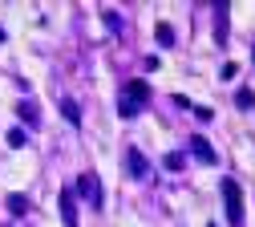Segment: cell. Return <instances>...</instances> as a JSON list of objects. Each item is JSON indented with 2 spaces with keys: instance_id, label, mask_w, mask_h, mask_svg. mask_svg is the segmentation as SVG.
Returning <instances> with one entry per match:
<instances>
[{
  "instance_id": "cell-11",
  "label": "cell",
  "mask_w": 255,
  "mask_h": 227,
  "mask_svg": "<svg viewBox=\"0 0 255 227\" xmlns=\"http://www.w3.org/2000/svg\"><path fill=\"white\" fill-rule=\"evenodd\" d=\"M24 142H28V134H24L20 126H16V130H8V146H12V150H24Z\"/></svg>"
},
{
  "instance_id": "cell-4",
  "label": "cell",
  "mask_w": 255,
  "mask_h": 227,
  "mask_svg": "<svg viewBox=\"0 0 255 227\" xmlns=\"http://www.w3.org/2000/svg\"><path fill=\"white\" fill-rule=\"evenodd\" d=\"M57 199H61V223H65V227H77V223H81V215H77V199H73V191L65 187V191L57 195Z\"/></svg>"
},
{
  "instance_id": "cell-7",
  "label": "cell",
  "mask_w": 255,
  "mask_h": 227,
  "mask_svg": "<svg viewBox=\"0 0 255 227\" xmlns=\"http://www.w3.org/2000/svg\"><path fill=\"white\" fill-rule=\"evenodd\" d=\"M215 41L227 45V4H215Z\"/></svg>"
},
{
  "instance_id": "cell-9",
  "label": "cell",
  "mask_w": 255,
  "mask_h": 227,
  "mask_svg": "<svg viewBox=\"0 0 255 227\" xmlns=\"http://www.w3.org/2000/svg\"><path fill=\"white\" fill-rule=\"evenodd\" d=\"M16 114L24 118V126H41V114H37V106H33V102H20V106H16Z\"/></svg>"
},
{
  "instance_id": "cell-14",
  "label": "cell",
  "mask_w": 255,
  "mask_h": 227,
  "mask_svg": "<svg viewBox=\"0 0 255 227\" xmlns=\"http://www.w3.org/2000/svg\"><path fill=\"white\" fill-rule=\"evenodd\" d=\"M235 106H239V110H251V106H255V93H251V89H239V93H235Z\"/></svg>"
},
{
  "instance_id": "cell-3",
  "label": "cell",
  "mask_w": 255,
  "mask_h": 227,
  "mask_svg": "<svg viewBox=\"0 0 255 227\" xmlns=\"http://www.w3.org/2000/svg\"><path fill=\"white\" fill-rule=\"evenodd\" d=\"M77 195H81V199H85L93 211L102 207V183H98V175H93V171H85V175L77 179Z\"/></svg>"
},
{
  "instance_id": "cell-16",
  "label": "cell",
  "mask_w": 255,
  "mask_h": 227,
  "mask_svg": "<svg viewBox=\"0 0 255 227\" xmlns=\"http://www.w3.org/2000/svg\"><path fill=\"white\" fill-rule=\"evenodd\" d=\"M190 110H195V114H199V122H211V118H215V114H211L207 106H190Z\"/></svg>"
},
{
  "instance_id": "cell-10",
  "label": "cell",
  "mask_w": 255,
  "mask_h": 227,
  "mask_svg": "<svg viewBox=\"0 0 255 227\" xmlns=\"http://www.w3.org/2000/svg\"><path fill=\"white\" fill-rule=\"evenodd\" d=\"M182 162H186V154H178V150H170V154L162 158V167H166V171H182Z\"/></svg>"
},
{
  "instance_id": "cell-17",
  "label": "cell",
  "mask_w": 255,
  "mask_h": 227,
  "mask_svg": "<svg viewBox=\"0 0 255 227\" xmlns=\"http://www.w3.org/2000/svg\"><path fill=\"white\" fill-rule=\"evenodd\" d=\"M207 227H215V223H207Z\"/></svg>"
},
{
  "instance_id": "cell-15",
  "label": "cell",
  "mask_w": 255,
  "mask_h": 227,
  "mask_svg": "<svg viewBox=\"0 0 255 227\" xmlns=\"http://www.w3.org/2000/svg\"><path fill=\"white\" fill-rule=\"evenodd\" d=\"M106 28H110V32H118V28H122V16H118L114 8H106Z\"/></svg>"
},
{
  "instance_id": "cell-8",
  "label": "cell",
  "mask_w": 255,
  "mask_h": 227,
  "mask_svg": "<svg viewBox=\"0 0 255 227\" xmlns=\"http://www.w3.org/2000/svg\"><path fill=\"white\" fill-rule=\"evenodd\" d=\"M61 114H65L69 126H81V106L73 102V97H61Z\"/></svg>"
},
{
  "instance_id": "cell-1",
  "label": "cell",
  "mask_w": 255,
  "mask_h": 227,
  "mask_svg": "<svg viewBox=\"0 0 255 227\" xmlns=\"http://www.w3.org/2000/svg\"><path fill=\"white\" fill-rule=\"evenodd\" d=\"M150 102V85L142 81V77H134V81H126L122 85V97H118V118H138L142 114V106Z\"/></svg>"
},
{
  "instance_id": "cell-6",
  "label": "cell",
  "mask_w": 255,
  "mask_h": 227,
  "mask_svg": "<svg viewBox=\"0 0 255 227\" xmlns=\"http://www.w3.org/2000/svg\"><path fill=\"white\" fill-rule=\"evenodd\" d=\"M190 150H195V158H199V162H215V158H219V154H215V146H211L203 134L190 138Z\"/></svg>"
},
{
  "instance_id": "cell-13",
  "label": "cell",
  "mask_w": 255,
  "mask_h": 227,
  "mask_svg": "<svg viewBox=\"0 0 255 227\" xmlns=\"http://www.w3.org/2000/svg\"><path fill=\"white\" fill-rule=\"evenodd\" d=\"M154 37H158V45H174V28H170V24H158Z\"/></svg>"
},
{
  "instance_id": "cell-2",
  "label": "cell",
  "mask_w": 255,
  "mask_h": 227,
  "mask_svg": "<svg viewBox=\"0 0 255 227\" xmlns=\"http://www.w3.org/2000/svg\"><path fill=\"white\" fill-rule=\"evenodd\" d=\"M219 191H223V203H227V223L231 227H243V191H239V183L235 179H223L219 183Z\"/></svg>"
},
{
  "instance_id": "cell-5",
  "label": "cell",
  "mask_w": 255,
  "mask_h": 227,
  "mask_svg": "<svg viewBox=\"0 0 255 227\" xmlns=\"http://www.w3.org/2000/svg\"><path fill=\"white\" fill-rule=\"evenodd\" d=\"M126 171H130V179H146L150 175V162L142 150H126Z\"/></svg>"
},
{
  "instance_id": "cell-12",
  "label": "cell",
  "mask_w": 255,
  "mask_h": 227,
  "mask_svg": "<svg viewBox=\"0 0 255 227\" xmlns=\"http://www.w3.org/2000/svg\"><path fill=\"white\" fill-rule=\"evenodd\" d=\"M8 211L12 215H24L28 211V199H24V195H8Z\"/></svg>"
}]
</instances>
